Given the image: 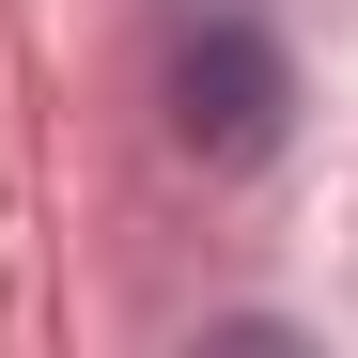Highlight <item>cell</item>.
I'll use <instances>...</instances> for the list:
<instances>
[{"instance_id": "6da1fadb", "label": "cell", "mask_w": 358, "mask_h": 358, "mask_svg": "<svg viewBox=\"0 0 358 358\" xmlns=\"http://www.w3.org/2000/svg\"><path fill=\"white\" fill-rule=\"evenodd\" d=\"M280 109H296V63H280L250 16H203L187 47H171V141H187L203 171H250L280 141Z\"/></svg>"}]
</instances>
